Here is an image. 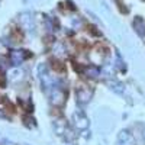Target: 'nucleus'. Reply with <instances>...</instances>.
Returning <instances> with one entry per match:
<instances>
[{"instance_id":"11","label":"nucleus","mask_w":145,"mask_h":145,"mask_svg":"<svg viewBox=\"0 0 145 145\" xmlns=\"http://www.w3.org/2000/svg\"><path fill=\"white\" fill-rule=\"evenodd\" d=\"M7 78L12 81V83H18L23 78V71L20 68H13V70H10L9 71V74H7Z\"/></svg>"},{"instance_id":"13","label":"nucleus","mask_w":145,"mask_h":145,"mask_svg":"<svg viewBox=\"0 0 145 145\" xmlns=\"http://www.w3.org/2000/svg\"><path fill=\"white\" fill-rule=\"evenodd\" d=\"M115 67H116V68H119L120 71H126V65L123 64V61H122V58H120V55H119V54H116V61H115Z\"/></svg>"},{"instance_id":"16","label":"nucleus","mask_w":145,"mask_h":145,"mask_svg":"<svg viewBox=\"0 0 145 145\" xmlns=\"http://www.w3.org/2000/svg\"><path fill=\"white\" fill-rule=\"evenodd\" d=\"M2 145H16V144L12 142V141H9V139H3V141H2Z\"/></svg>"},{"instance_id":"14","label":"nucleus","mask_w":145,"mask_h":145,"mask_svg":"<svg viewBox=\"0 0 145 145\" xmlns=\"http://www.w3.org/2000/svg\"><path fill=\"white\" fill-rule=\"evenodd\" d=\"M23 120H25V125H26L28 128H35V126H36L35 119L31 118V116H23Z\"/></svg>"},{"instance_id":"7","label":"nucleus","mask_w":145,"mask_h":145,"mask_svg":"<svg viewBox=\"0 0 145 145\" xmlns=\"http://www.w3.org/2000/svg\"><path fill=\"white\" fill-rule=\"evenodd\" d=\"M118 144L119 145H137V139L131 131L122 129L118 134Z\"/></svg>"},{"instance_id":"9","label":"nucleus","mask_w":145,"mask_h":145,"mask_svg":"<svg viewBox=\"0 0 145 145\" xmlns=\"http://www.w3.org/2000/svg\"><path fill=\"white\" fill-rule=\"evenodd\" d=\"M83 74L84 76H87L89 78H97L100 76V68L97 65H87V67H84L83 68Z\"/></svg>"},{"instance_id":"18","label":"nucleus","mask_w":145,"mask_h":145,"mask_svg":"<svg viewBox=\"0 0 145 145\" xmlns=\"http://www.w3.org/2000/svg\"><path fill=\"white\" fill-rule=\"evenodd\" d=\"M0 118H3V119H6V118H7V116H6V115H5V113H3V112H2V110H0Z\"/></svg>"},{"instance_id":"10","label":"nucleus","mask_w":145,"mask_h":145,"mask_svg":"<svg viewBox=\"0 0 145 145\" xmlns=\"http://www.w3.org/2000/svg\"><path fill=\"white\" fill-rule=\"evenodd\" d=\"M134 29H135V32L139 35V36H145V20L142 19V18H139V16H137L135 19H134Z\"/></svg>"},{"instance_id":"4","label":"nucleus","mask_w":145,"mask_h":145,"mask_svg":"<svg viewBox=\"0 0 145 145\" xmlns=\"http://www.w3.org/2000/svg\"><path fill=\"white\" fill-rule=\"evenodd\" d=\"M19 23L22 29H25L26 32L29 33H33L35 32V22H33V16L29 12H23V13L19 15Z\"/></svg>"},{"instance_id":"19","label":"nucleus","mask_w":145,"mask_h":145,"mask_svg":"<svg viewBox=\"0 0 145 145\" xmlns=\"http://www.w3.org/2000/svg\"><path fill=\"white\" fill-rule=\"evenodd\" d=\"M23 2H25V3H26V2H28V0H23Z\"/></svg>"},{"instance_id":"3","label":"nucleus","mask_w":145,"mask_h":145,"mask_svg":"<svg viewBox=\"0 0 145 145\" xmlns=\"http://www.w3.org/2000/svg\"><path fill=\"white\" fill-rule=\"evenodd\" d=\"M72 125L76 126L77 131H86L89 126H90V120L87 118V115L84 113L83 110H76L74 113H72Z\"/></svg>"},{"instance_id":"5","label":"nucleus","mask_w":145,"mask_h":145,"mask_svg":"<svg viewBox=\"0 0 145 145\" xmlns=\"http://www.w3.org/2000/svg\"><path fill=\"white\" fill-rule=\"evenodd\" d=\"M91 96H93V91H91L89 87H86V86L77 87L76 97H77V103H78V105H87V103L91 100Z\"/></svg>"},{"instance_id":"17","label":"nucleus","mask_w":145,"mask_h":145,"mask_svg":"<svg viewBox=\"0 0 145 145\" xmlns=\"http://www.w3.org/2000/svg\"><path fill=\"white\" fill-rule=\"evenodd\" d=\"M141 135H142V139H144V142H145V125L142 126V131H141Z\"/></svg>"},{"instance_id":"6","label":"nucleus","mask_w":145,"mask_h":145,"mask_svg":"<svg viewBox=\"0 0 145 145\" xmlns=\"http://www.w3.org/2000/svg\"><path fill=\"white\" fill-rule=\"evenodd\" d=\"M28 57H29L28 51H22V50H12L10 54H9L10 63H12V65H15V67H19Z\"/></svg>"},{"instance_id":"2","label":"nucleus","mask_w":145,"mask_h":145,"mask_svg":"<svg viewBox=\"0 0 145 145\" xmlns=\"http://www.w3.org/2000/svg\"><path fill=\"white\" fill-rule=\"evenodd\" d=\"M54 132L58 137H61L64 141H67V142H72L77 138V135L74 134V131H72V128L70 126V123L67 122L65 119L54 120Z\"/></svg>"},{"instance_id":"15","label":"nucleus","mask_w":145,"mask_h":145,"mask_svg":"<svg viewBox=\"0 0 145 145\" xmlns=\"http://www.w3.org/2000/svg\"><path fill=\"white\" fill-rule=\"evenodd\" d=\"M6 86V78L5 76H0V87H5Z\"/></svg>"},{"instance_id":"12","label":"nucleus","mask_w":145,"mask_h":145,"mask_svg":"<svg viewBox=\"0 0 145 145\" xmlns=\"http://www.w3.org/2000/svg\"><path fill=\"white\" fill-rule=\"evenodd\" d=\"M44 22H45L46 31H48V32H52V31H54V23H55V20H52L48 15H44Z\"/></svg>"},{"instance_id":"1","label":"nucleus","mask_w":145,"mask_h":145,"mask_svg":"<svg viewBox=\"0 0 145 145\" xmlns=\"http://www.w3.org/2000/svg\"><path fill=\"white\" fill-rule=\"evenodd\" d=\"M48 96H50V102L52 106L61 107L67 99V90L64 87V83L61 80H54V87L48 93Z\"/></svg>"},{"instance_id":"8","label":"nucleus","mask_w":145,"mask_h":145,"mask_svg":"<svg viewBox=\"0 0 145 145\" xmlns=\"http://www.w3.org/2000/svg\"><path fill=\"white\" fill-rule=\"evenodd\" d=\"M106 84H107V87L110 89L112 91H115L116 94H123L125 93V86L120 81L115 80V78H106Z\"/></svg>"}]
</instances>
